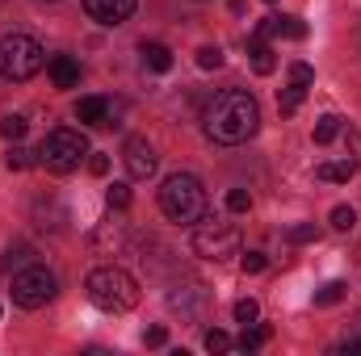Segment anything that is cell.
<instances>
[{"label":"cell","instance_id":"4","mask_svg":"<svg viewBox=\"0 0 361 356\" xmlns=\"http://www.w3.org/2000/svg\"><path fill=\"white\" fill-rule=\"evenodd\" d=\"M85 155H92L89 139H85L80 130H68V126L51 130V134L38 143V164H42L47 172H59V177H63V172H76Z\"/></svg>","mask_w":361,"mask_h":356},{"label":"cell","instance_id":"18","mask_svg":"<svg viewBox=\"0 0 361 356\" xmlns=\"http://www.w3.org/2000/svg\"><path fill=\"white\" fill-rule=\"evenodd\" d=\"M0 134H4L8 143H21V134H25V117H21V113H4V117H0Z\"/></svg>","mask_w":361,"mask_h":356},{"label":"cell","instance_id":"23","mask_svg":"<svg viewBox=\"0 0 361 356\" xmlns=\"http://www.w3.org/2000/svg\"><path fill=\"white\" fill-rule=\"evenodd\" d=\"M227 210H231V214H248V210H252L248 189H231V193H227Z\"/></svg>","mask_w":361,"mask_h":356},{"label":"cell","instance_id":"8","mask_svg":"<svg viewBox=\"0 0 361 356\" xmlns=\"http://www.w3.org/2000/svg\"><path fill=\"white\" fill-rule=\"evenodd\" d=\"M122 164H126L130 180H147L156 172V151H152V143L139 139V134H130V139L122 143Z\"/></svg>","mask_w":361,"mask_h":356},{"label":"cell","instance_id":"22","mask_svg":"<svg viewBox=\"0 0 361 356\" xmlns=\"http://www.w3.org/2000/svg\"><path fill=\"white\" fill-rule=\"evenodd\" d=\"M197 68H202V72L223 68V51H219V46H202V51H197Z\"/></svg>","mask_w":361,"mask_h":356},{"label":"cell","instance_id":"34","mask_svg":"<svg viewBox=\"0 0 361 356\" xmlns=\"http://www.w3.org/2000/svg\"><path fill=\"white\" fill-rule=\"evenodd\" d=\"M269 4H273V0H269Z\"/></svg>","mask_w":361,"mask_h":356},{"label":"cell","instance_id":"21","mask_svg":"<svg viewBox=\"0 0 361 356\" xmlns=\"http://www.w3.org/2000/svg\"><path fill=\"white\" fill-rule=\"evenodd\" d=\"M332 227H336V231H353V227H357V210H353V205H336V210H332Z\"/></svg>","mask_w":361,"mask_h":356},{"label":"cell","instance_id":"32","mask_svg":"<svg viewBox=\"0 0 361 356\" xmlns=\"http://www.w3.org/2000/svg\"><path fill=\"white\" fill-rule=\"evenodd\" d=\"M89 172H92V177H105V172H109V160H105V155H92V160H89Z\"/></svg>","mask_w":361,"mask_h":356},{"label":"cell","instance_id":"27","mask_svg":"<svg viewBox=\"0 0 361 356\" xmlns=\"http://www.w3.org/2000/svg\"><path fill=\"white\" fill-rule=\"evenodd\" d=\"M105 201H109V210H126V205H130V189H126V184H109Z\"/></svg>","mask_w":361,"mask_h":356},{"label":"cell","instance_id":"10","mask_svg":"<svg viewBox=\"0 0 361 356\" xmlns=\"http://www.w3.org/2000/svg\"><path fill=\"white\" fill-rule=\"evenodd\" d=\"M76 117H80L85 126H114V130L122 126V122H118V105H109L105 96H80V101H76Z\"/></svg>","mask_w":361,"mask_h":356},{"label":"cell","instance_id":"26","mask_svg":"<svg viewBox=\"0 0 361 356\" xmlns=\"http://www.w3.org/2000/svg\"><path fill=\"white\" fill-rule=\"evenodd\" d=\"M302 92H307V89H294V84H290V89L277 96V109H281V113H294V109L302 105Z\"/></svg>","mask_w":361,"mask_h":356},{"label":"cell","instance_id":"33","mask_svg":"<svg viewBox=\"0 0 361 356\" xmlns=\"http://www.w3.org/2000/svg\"><path fill=\"white\" fill-rule=\"evenodd\" d=\"M349 147H353V155H357V164H361V134L357 130H349Z\"/></svg>","mask_w":361,"mask_h":356},{"label":"cell","instance_id":"16","mask_svg":"<svg viewBox=\"0 0 361 356\" xmlns=\"http://www.w3.org/2000/svg\"><path fill=\"white\" fill-rule=\"evenodd\" d=\"M341 130H345V126H341V117H336V113H324V117L315 122V143L324 147V143H332Z\"/></svg>","mask_w":361,"mask_h":356},{"label":"cell","instance_id":"20","mask_svg":"<svg viewBox=\"0 0 361 356\" xmlns=\"http://www.w3.org/2000/svg\"><path fill=\"white\" fill-rule=\"evenodd\" d=\"M290 84L294 89H311L315 84V68L311 63H290Z\"/></svg>","mask_w":361,"mask_h":356},{"label":"cell","instance_id":"7","mask_svg":"<svg viewBox=\"0 0 361 356\" xmlns=\"http://www.w3.org/2000/svg\"><path fill=\"white\" fill-rule=\"evenodd\" d=\"M193 252L202 260H214L219 265V260H227V256L240 252V231L231 222H202L193 231Z\"/></svg>","mask_w":361,"mask_h":356},{"label":"cell","instance_id":"19","mask_svg":"<svg viewBox=\"0 0 361 356\" xmlns=\"http://www.w3.org/2000/svg\"><path fill=\"white\" fill-rule=\"evenodd\" d=\"M345 289H349L345 281H328L324 289H315V306H336V302L345 298Z\"/></svg>","mask_w":361,"mask_h":356},{"label":"cell","instance_id":"3","mask_svg":"<svg viewBox=\"0 0 361 356\" xmlns=\"http://www.w3.org/2000/svg\"><path fill=\"white\" fill-rule=\"evenodd\" d=\"M160 210L173 222H202L206 218V189H202V180L189 177V172L169 177L160 184Z\"/></svg>","mask_w":361,"mask_h":356},{"label":"cell","instance_id":"14","mask_svg":"<svg viewBox=\"0 0 361 356\" xmlns=\"http://www.w3.org/2000/svg\"><path fill=\"white\" fill-rule=\"evenodd\" d=\"M353 168H357L353 160H336V164H319V168H315V177H319V180H332V184H341V180L353 177Z\"/></svg>","mask_w":361,"mask_h":356},{"label":"cell","instance_id":"1","mask_svg":"<svg viewBox=\"0 0 361 356\" xmlns=\"http://www.w3.org/2000/svg\"><path fill=\"white\" fill-rule=\"evenodd\" d=\"M261 126V105L257 96L244 89H227L214 92L202 109V130L210 143H223V147H235V143H248Z\"/></svg>","mask_w":361,"mask_h":356},{"label":"cell","instance_id":"24","mask_svg":"<svg viewBox=\"0 0 361 356\" xmlns=\"http://www.w3.org/2000/svg\"><path fill=\"white\" fill-rule=\"evenodd\" d=\"M257 314H261V306H257L252 298H240V302H235V323L248 327V323H257Z\"/></svg>","mask_w":361,"mask_h":356},{"label":"cell","instance_id":"6","mask_svg":"<svg viewBox=\"0 0 361 356\" xmlns=\"http://www.w3.org/2000/svg\"><path fill=\"white\" fill-rule=\"evenodd\" d=\"M55 289H59V281H55V272L42 265H25L13 272V302L21 306V310H38V306H47L51 298H55Z\"/></svg>","mask_w":361,"mask_h":356},{"label":"cell","instance_id":"12","mask_svg":"<svg viewBox=\"0 0 361 356\" xmlns=\"http://www.w3.org/2000/svg\"><path fill=\"white\" fill-rule=\"evenodd\" d=\"M248 55H252V72H257V76H269L273 68H277L273 46L265 42V38H248Z\"/></svg>","mask_w":361,"mask_h":356},{"label":"cell","instance_id":"2","mask_svg":"<svg viewBox=\"0 0 361 356\" xmlns=\"http://www.w3.org/2000/svg\"><path fill=\"white\" fill-rule=\"evenodd\" d=\"M85 289H89L92 306H97V310H109V314H122V310H130V306L139 302V281L118 265L92 268L89 281H85Z\"/></svg>","mask_w":361,"mask_h":356},{"label":"cell","instance_id":"28","mask_svg":"<svg viewBox=\"0 0 361 356\" xmlns=\"http://www.w3.org/2000/svg\"><path fill=\"white\" fill-rule=\"evenodd\" d=\"M311 239H319V231H315V222H302V227H290V243H311Z\"/></svg>","mask_w":361,"mask_h":356},{"label":"cell","instance_id":"15","mask_svg":"<svg viewBox=\"0 0 361 356\" xmlns=\"http://www.w3.org/2000/svg\"><path fill=\"white\" fill-rule=\"evenodd\" d=\"M4 164H8L13 172H21V168H30V164H38V151H30V147H21V143H13V147L4 151Z\"/></svg>","mask_w":361,"mask_h":356},{"label":"cell","instance_id":"25","mask_svg":"<svg viewBox=\"0 0 361 356\" xmlns=\"http://www.w3.org/2000/svg\"><path fill=\"white\" fill-rule=\"evenodd\" d=\"M206 348H210V352H231V348H235V340H231L227 331H219V327H214V331H206Z\"/></svg>","mask_w":361,"mask_h":356},{"label":"cell","instance_id":"30","mask_svg":"<svg viewBox=\"0 0 361 356\" xmlns=\"http://www.w3.org/2000/svg\"><path fill=\"white\" fill-rule=\"evenodd\" d=\"M164 340H169L164 327H147V331H143V344H147V348H164Z\"/></svg>","mask_w":361,"mask_h":356},{"label":"cell","instance_id":"9","mask_svg":"<svg viewBox=\"0 0 361 356\" xmlns=\"http://www.w3.org/2000/svg\"><path fill=\"white\" fill-rule=\"evenodd\" d=\"M135 4L139 0H85V13H89L97 25H122V21H130V13H135Z\"/></svg>","mask_w":361,"mask_h":356},{"label":"cell","instance_id":"17","mask_svg":"<svg viewBox=\"0 0 361 356\" xmlns=\"http://www.w3.org/2000/svg\"><path fill=\"white\" fill-rule=\"evenodd\" d=\"M265 340H269V331H265V327H252V323H248V327H244V336L235 340V348H240V352H257V348H261Z\"/></svg>","mask_w":361,"mask_h":356},{"label":"cell","instance_id":"11","mask_svg":"<svg viewBox=\"0 0 361 356\" xmlns=\"http://www.w3.org/2000/svg\"><path fill=\"white\" fill-rule=\"evenodd\" d=\"M47 72H51L55 89H76V84H80V63H76L72 55H55V59L47 63Z\"/></svg>","mask_w":361,"mask_h":356},{"label":"cell","instance_id":"5","mask_svg":"<svg viewBox=\"0 0 361 356\" xmlns=\"http://www.w3.org/2000/svg\"><path fill=\"white\" fill-rule=\"evenodd\" d=\"M42 63H47V55H42L38 38H30V34H4L0 38V76L4 80L21 84V80L38 76Z\"/></svg>","mask_w":361,"mask_h":356},{"label":"cell","instance_id":"31","mask_svg":"<svg viewBox=\"0 0 361 356\" xmlns=\"http://www.w3.org/2000/svg\"><path fill=\"white\" fill-rule=\"evenodd\" d=\"M21 260H30V256H25V248H17V252L8 248V252L0 256V268H4V272H13V265H21Z\"/></svg>","mask_w":361,"mask_h":356},{"label":"cell","instance_id":"13","mask_svg":"<svg viewBox=\"0 0 361 356\" xmlns=\"http://www.w3.org/2000/svg\"><path fill=\"white\" fill-rule=\"evenodd\" d=\"M143 63H147L152 72H169V68H173V51H169L164 42H143Z\"/></svg>","mask_w":361,"mask_h":356},{"label":"cell","instance_id":"29","mask_svg":"<svg viewBox=\"0 0 361 356\" xmlns=\"http://www.w3.org/2000/svg\"><path fill=\"white\" fill-rule=\"evenodd\" d=\"M240 268H244V272H265L269 260H265V252H248V256L240 260Z\"/></svg>","mask_w":361,"mask_h":356}]
</instances>
